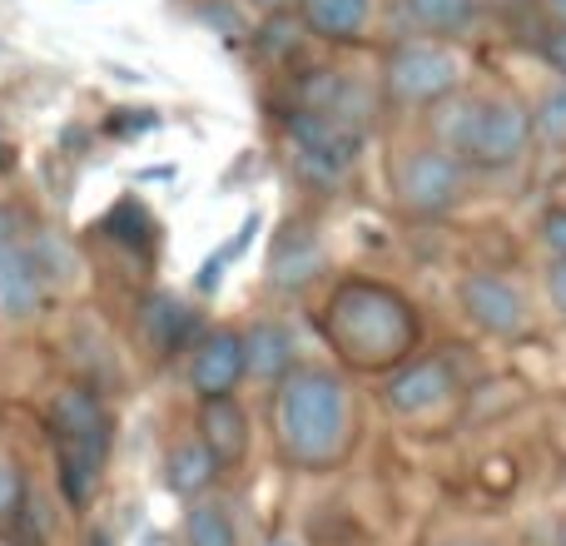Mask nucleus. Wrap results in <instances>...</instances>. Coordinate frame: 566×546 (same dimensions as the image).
<instances>
[{
    "mask_svg": "<svg viewBox=\"0 0 566 546\" xmlns=\"http://www.w3.org/2000/svg\"><path fill=\"white\" fill-rule=\"evenodd\" d=\"M323 338L333 343L343 368L353 372H392L418 353L422 318L392 283L343 279L318 313Z\"/></svg>",
    "mask_w": 566,
    "mask_h": 546,
    "instance_id": "f257e3e1",
    "label": "nucleus"
},
{
    "mask_svg": "<svg viewBox=\"0 0 566 546\" xmlns=\"http://www.w3.org/2000/svg\"><path fill=\"white\" fill-rule=\"evenodd\" d=\"M274 442L298 472H333L353 448V398L333 368L293 363L274 382Z\"/></svg>",
    "mask_w": 566,
    "mask_h": 546,
    "instance_id": "f03ea898",
    "label": "nucleus"
},
{
    "mask_svg": "<svg viewBox=\"0 0 566 546\" xmlns=\"http://www.w3.org/2000/svg\"><path fill=\"white\" fill-rule=\"evenodd\" d=\"M432 135L438 149L468 169H512L532 145V109L517 95H448L438 99Z\"/></svg>",
    "mask_w": 566,
    "mask_h": 546,
    "instance_id": "7ed1b4c3",
    "label": "nucleus"
},
{
    "mask_svg": "<svg viewBox=\"0 0 566 546\" xmlns=\"http://www.w3.org/2000/svg\"><path fill=\"white\" fill-rule=\"evenodd\" d=\"M50 442H55L60 492L70 507H90L105 482L109 448H115V418L105 398L90 388H60L50 402Z\"/></svg>",
    "mask_w": 566,
    "mask_h": 546,
    "instance_id": "20e7f679",
    "label": "nucleus"
},
{
    "mask_svg": "<svg viewBox=\"0 0 566 546\" xmlns=\"http://www.w3.org/2000/svg\"><path fill=\"white\" fill-rule=\"evenodd\" d=\"M462 85V60L448 40H398L382 60V90H388L392 105L402 109H428L438 99L458 95Z\"/></svg>",
    "mask_w": 566,
    "mask_h": 546,
    "instance_id": "39448f33",
    "label": "nucleus"
},
{
    "mask_svg": "<svg viewBox=\"0 0 566 546\" xmlns=\"http://www.w3.org/2000/svg\"><path fill=\"white\" fill-rule=\"evenodd\" d=\"M392 195H398L402 214L442 219L468 195V165L438 145H412L392 159Z\"/></svg>",
    "mask_w": 566,
    "mask_h": 546,
    "instance_id": "423d86ee",
    "label": "nucleus"
},
{
    "mask_svg": "<svg viewBox=\"0 0 566 546\" xmlns=\"http://www.w3.org/2000/svg\"><path fill=\"white\" fill-rule=\"evenodd\" d=\"M283 129H289V145H293V155H298V165L323 179H338L343 169L363 155V139H368L363 119L328 115V109H303V105L289 109Z\"/></svg>",
    "mask_w": 566,
    "mask_h": 546,
    "instance_id": "0eeeda50",
    "label": "nucleus"
},
{
    "mask_svg": "<svg viewBox=\"0 0 566 546\" xmlns=\"http://www.w3.org/2000/svg\"><path fill=\"white\" fill-rule=\"evenodd\" d=\"M452 398H458V372H452L448 358H408L382 382V402L402 422L438 418L442 408H452Z\"/></svg>",
    "mask_w": 566,
    "mask_h": 546,
    "instance_id": "6e6552de",
    "label": "nucleus"
},
{
    "mask_svg": "<svg viewBox=\"0 0 566 546\" xmlns=\"http://www.w3.org/2000/svg\"><path fill=\"white\" fill-rule=\"evenodd\" d=\"M458 298H462V313L482 333H492V338H522L527 333V298L502 273H468Z\"/></svg>",
    "mask_w": 566,
    "mask_h": 546,
    "instance_id": "1a4fd4ad",
    "label": "nucleus"
},
{
    "mask_svg": "<svg viewBox=\"0 0 566 546\" xmlns=\"http://www.w3.org/2000/svg\"><path fill=\"white\" fill-rule=\"evenodd\" d=\"M249 378L244 363V333L234 328H209L189 353V388L205 398H234V388Z\"/></svg>",
    "mask_w": 566,
    "mask_h": 546,
    "instance_id": "9d476101",
    "label": "nucleus"
},
{
    "mask_svg": "<svg viewBox=\"0 0 566 546\" xmlns=\"http://www.w3.org/2000/svg\"><path fill=\"white\" fill-rule=\"evenodd\" d=\"M199 442L214 452L219 468H239L249 458V412L239 408V398L199 402Z\"/></svg>",
    "mask_w": 566,
    "mask_h": 546,
    "instance_id": "9b49d317",
    "label": "nucleus"
},
{
    "mask_svg": "<svg viewBox=\"0 0 566 546\" xmlns=\"http://www.w3.org/2000/svg\"><path fill=\"white\" fill-rule=\"evenodd\" d=\"M298 15L308 35L328 45H358L378 15V0H298Z\"/></svg>",
    "mask_w": 566,
    "mask_h": 546,
    "instance_id": "f8f14e48",
    "label": "nucleus"
},
{
    "mask_svg": "<svg viewBox=\"0 0 566 546\" xmlns=\"http://www.w3.org/2000/svg\"><path fill=\"white\" fill-rule=\"evenodd\" d=\"M139 333H145V343L159 358H175V353H185L189 343H195L199 318L175 293H155V298H145V308H139Z\"/></svg>",
    "mask_w": 566,
    "mask_h": 546,
    "instance_id": "ddd939ff",
    "label": "nucleus"
},
{
    "mask_svg": "<svg viewBox=\"0 0 566 546\" xmlns=\"http://www.w3.org/2000/svg\"><path fill=\"white\" fill-rule=\"evenodd\" d=\"M482 0H398V15L422 40H458L478 25Z\"/></svg>",
    "mask_w": 566,
    "mask_h": 546,
    "instance_id": "4468645a",
    "label": "nucleus"
},
{
    "mask_svg": "<svg viewBox=\"0 0 566 546\" xmlns=\"http://www.w3.org/2000/svg\"><path fill=\"white\" fill-rule=\"evenodd\" d=\"M318 269H323L318 239H313L303 224H289L274 239V254H269V283L289 293V288H303V283L318 279Z\"/></svg>",
    "mask_w": 566,
    "mask_h": 546,
    "instance_id": "2eb2a0df",
    "label": "nucleus"
},
{
    "mask_svg": "<svg viewBox=\"0 0 566 546\" xmlns=\"http://www.w3.org/2000/svg\"><path fill=\"white\" fill-rule=\"evenodd\" d=\"M219 472H224V468L214 462V452H209L199 438H189V442H175V448H169L165 487L175 492V497H185V502H199L219 482Z\"/></svg>",
    "mask_w": 566,
    "mask_h": 546,
    "instance_id": "dca6fc26",
    "label": "nucleus"
},
{
    "mask_svg": "<svg viewBox=\"0 0 566 546\" xmlns=\"http://www.w3.org/2000/svg\"><path fill=\"white\" fill-rule=\"evenodd\" d=\"M244 363H249V378L259 382H279L283 372L293 368V333L283 323H254L244 328Z\"/></svg>",
    "mask_w": 566,
    "mask_h": 546,
    "instance_id": "f3484780",
    "label": "nucleus"
},
{
    "mask_svg": "<svg viewBox=\"0 0 566 546\" xmlns=\"http://www.w3.org/2000/svg\"><path fill=\"white\" fill-rule=\"evenodd\" d=\"M185 546H239L234 517L219 502H195L185 512Z\"/></svg>",
    "mask_w": 566,
    "mask_h": 546,
    "instance_id": "a211bd4d",
    "label": "nucleus"
},
{
    "mask_svg": "<svg viewBox=\"0 0 566 546\" xmlns=\"http://www.w3.org/2000/svg\"><path fill=\"white\" fill-rule=\"evenodd\" d=\"M109 229H115V239L119 244H135V249H155V239H159V229H155V219L145 214V209L135 204V199H125L119 209H109V219H105Z\"/></svg>",
    "mask_w": 566,
    "mask_h": 546,
    "instance_id": "6ab92c4d",
    "label": "nucleus"
},
{
    "mask_svg": "<svg viewBox=\"0 0 566 546\" xmlns=\"http://www.w3.org/2000/svg\"><path fill=\"white\" fill-rule=\"evenodd\" d=\"M25 497H30V482H25V472H20V462L0 452V532H10L20 522Z\"/></svg>",
    "mask_w": 566,
    "mask_h": 546,
    "instance_id": "aec40b11",
    "label": "nucleus"
},
{
    "mask_svg": "<svg viewBox=\"0 0 566 546\" xmlns=\"http://www.w3.org/2000/svg\"><path fill=\"white\" fill-rule=\"evenodd\" d=\"M532 129H542L547 139L566 145V85L547 90V95L537 99V109H532Z\"/></svg>",
    "mask_w": 566,
    "mask_h": 546,
    "instance_id": "412c9836",
    "label": "nucleus"
},
{
    "mask_svg": "<svg viewBox=\"0 0 566 546\" xmlns=\"http://www.w3.org/2000/svg\"><path fill=\"white\" fill-rule=\"evenodd\" d=\"M542 244L552 249V259H566V204H552L542 214Z\"/></svg>",
    "mask_w": 566,
    "mask_h": 546,
    "instance_id": "4be33fe9",
    "label": "nucleus"
},
{
    "mask_svg": "<svg viewBox=\"0 0 566 546\" xmlns=\"http://www.w3.org/2000/svg\"><path fill=\"white\" fill-rule=\"evenodd\" d=\"M542 60H547L552 75L566 85V25H557V30H547V35H542Z\"/></svg>",
    "mask_w": 566,
    "mask_h": 546,
    "instance_id": "5701e85b",
    "label": "nucleus"
},
{
    "mask_svg": "<svg viewBox=\"0 0 566 546\" xmlns=\"http://www.w3.org/2000/svg\"><path fill=\"white\" fill-rule=\"evenodd\" d=\"M547 298H552V308L566 318V259H552V269H547Z\"/></svg>",
    "mask_w": 566,
    "mask_h": 546,
    "instance_id": "b1692460",
    "label": "nucleus"
},
{
    "mask_svg": "<svg viewBox=\"0 0 566 546\" xmlns=\"http://www.w3.org/2000/svg\"><path fill=\"white\" fill-rule=\"evenodd\" d=\"M10 254H15V244H10V239H6V244H0V293H6V273H10Z\"/></svg>",
    "mask_w": 566,
    "mask_h": 546,
    "instance_id": "393cba45",
    "label": "nucleus"
},
{
    "mask_svg": "<svg viewBox=\"0 0 566 546\" xmlns=\"http://www.w3.org/2000/svg\"><path fill=\"white\" fill-rule=\"evenodd\" d=\"M10 165V149H6V139H0V169H6Z\"/></svg>",
    "mask_w": 566,
    "mask_h": 546,
    "instance_id": "a878e982",
    "label": "nucleus"
},
{
    "mask_svg": "<svg viewBox=\"0 0 566 546\" xmlns=\"http://www.w3.org/2000/svg\"><path fill=\"white\" fill-rule=\"evenodd\" d=\"M452 546H488V542H452Z\"/></svg>",
    "mask_w": 566,
    "mask_h": 546,
    "instance_id": "bb28decb",
    "label": "nucleus"
},
{
    "mask_svg": "<svg viewBox=\"0 0 566 546\" xmlns=\"http://www.w3.org/2000/svg\"><path fill=\"white\" fill-rule=\"evenodd\" d=\"M562 204H566V179H562Z\"/></svg>",
    "mask_w": 566,
    "mask_h": 546,
    "instance_id": "cd10ccee",
    "label": "nucleus"
},
{
    "mask_svg": "<svg viewBox=\"0 0 566 546\" xmlns=\"http://www.w3.org/2000/svg\"><path fill=\"white\" fill-rule=\"evenodd\" d=\"M269 546H293V542H269Z\"/></svg>",
    "mask_w": 566,
    "mask_h": 546,
    "instance_id": "c85d7f7f",
    "label": "nucleus"
},
{
    "mask_svg": "<svg viewBox=\"0 0 566 546\" xmlns=\"http://www.w3.org/2000/svg\"><path fill=\"white\" fill-rule=\"evenodd\" d=\"M562 546H566V537H562Z\"/></svg>",
    "mask_w": 566,
    "mask_h": 546,
    "instance_id": "c756f323",
    "label": "nucleus"
}]
</instances>
